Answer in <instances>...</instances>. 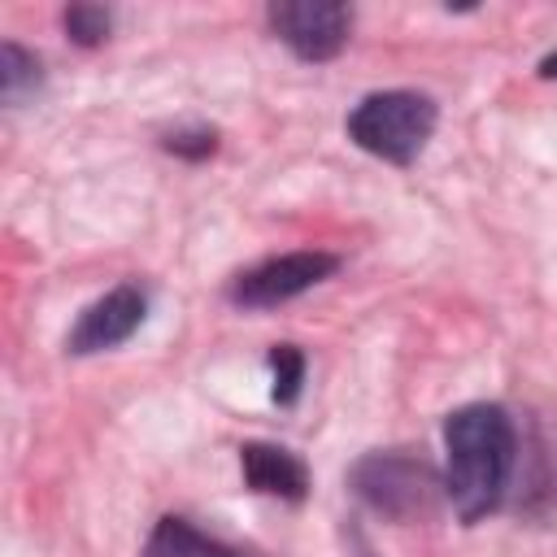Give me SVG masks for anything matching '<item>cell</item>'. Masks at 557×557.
Here are the masks:
<instances>
[{
  "mask_svg": "<svg viewBox=\"0 0 557 557\" xmlns=\"http://www.w3.org/2000/svg\"><path fill=\"white\" fill-rule=\"evenodd\" d=\"M444 496L461 522H479L500 505L513 466V422L500 405H461L444 418Z\"/></svg>",
  "mask_w": 557,
  "mask_h": 557,
  "instance_id": "obj_1",
  "label": "cell"
},
{
  "mask_svg": "<svg viewBox=\"0 0 557 557\" xmlns=\"http://www.w3.org/2000/svg\"><path fill=\"white\" fill-rule=\"evenodd\" d=\"M440 109L422 91H374L348 113V139L379 161L409 165L435 135Z\"/></svg>",
  "mask_w": 557,
  "mask_h": 557,
  "instance_id": "obj_2",
  "label": "cell"
},
{
  "mask_svg": "<svg viewBox=\"0 0 557 557\" xmlns=\"http://www.w3.org/2000/svg\"><path fill=\"white\" fill-rule=\"evenodd\" d=\"M348 479H352V492L370 509H379L383 518H396V522L435 513V505L444 496V479L426 461L405 457V453H370L352 466Z\"/></svg>",
  "mask_w": 557,
  "mask_h": 557,
  "instance_id": "obj_3",
  "label": "cell"
},
{
  "mask_svg": "<svg viewBox=\"0 0 557 557\" xmlns=\"http://www.w3.org/2000/svg\"><path fill=\"white\" fill-rule=\"evenodd\" d=\"M265 22L300 61H331L348 44L352 9L331 0H278L265 9Z\"/></svg>",
  "mask_w": 557,
  "mask_h": 557,
  "instance_id": "obj_4",
  "label": "cell"
},
{
  "mask_svg": "<svg viewBox=\"0 0 557 557\" xmlns=\"http://www.w3.org/2000/svg\"><path fill=\"white\" fill-rule=\"evenodd\" d=\"M339 265V257L322 252V248H305V252H283V257H270L252 270H244L235 283H231V300L244 305V309H270V305H283L300 292H309L313 283L331 278Z\"/></svg>",
  "mask_w": 557,
  "mask_h": 557,
  "instance_id": "obj_5",
  "label": "cell"
},
{
  "mask_svg": "<svg viewBox=\"0 0 557 557\" xmlns=\"http://www.w3.org/2000/svg\"><path fill=\"white\" fill-rule=\"evenodd\" d=\"M144 313H148V296H144L135 283H117L113 292H104L100 300H91V305L78 313V322H74L65 348H70L74 357L117 348L122 339H131V335L139 331Z\"/></svg>",
  "mask_w": 557,
  "mask_h": 557,
  "instance_id": "obj_6",
  "label": "cell"
},
{
  "mask_svg": "<svg viewBox=\"0 0 557 557\" xmlns=\"http://www.w3.org/2000/svg\"><path fill=\"white\" fill-rule=\"evenodd\" d=\"M239 470H244V483L261 496H278V500H305L309 492V470L300 457H292L287 448L278 444H244L239 448Z\"/></svg>",
  "mask_w": 557,
  "mask_h": 557,
  "instance_id": "obj_7",
  "label": "cell"
},
{
  "mask_svg": "<svg viewBox=\"0 0 557 557\" xmlns=\"http://www.w3.org/2000/svg\"><path fill=\"white\" fill-rule=\"evenodd\" d=\"M139 557H239V553L226 548L222 540H209L205 531H196L183 518H161Z\"/></svg>",
  "mask_w": 557,
  "mask_h": 557,
  "instance_id": "obj_8",
  "label": "cell"
},
{
  "mask_svg": "<svg viewBox=\"0 0 557 557\" xmlns=\"http://www.w3.org/2000/svg\"><path fill=\"white\" fill-rule=\"evenodd\" d=\"M35 87H39V57L26 52L22 44L4 39V48H0V96H4V104H22Z\"/></svg>",
  "mask_w": 557,
  "mask_h": 557,
  "instance_id": "obj_9",
  "label": "cell"
},
{
  "mask_svg": "<svg viewBox=\"0 0 557 557\" xmlns=\"http://www.w3.org/2000/svg\"><path fill=\"white\" fill-rule=\"evenodd\" d=\"M61 22H65V35H70L78 48H96V44H104L109 30H113V13L100 9V4H70V9L61 13Z\"/></svg>",
  "mask_w": 557,
  "mask_h": 557,
  "instance_id": "obj_10",
  "label": "cell"
},
{
  "mask_svg": "<svg viewBox=\"0 0 557 557\" xmlns=\"http://www.w3.org/2000/svg\"><path fill=\"white\" fill-rule=\"evenodd\" d=\"M270 374H274V400L278 405H292L300 396V383H305V357L296 344H274L270 348Z\"/></svg>",
  "mask_w": 557,
  "mask_h": 557,
  "instance_id": "obj_11",
  "label": "cell"
},
{
  "mask_svg": "<svg viewBox=\"0 0 557 557\" xmlns=\"http://www.w3.org/2000/svg\"><path fill=\"white\" fill-rule=\"evenodd\" d=\"M165 148H170V152H178V157L200 161V157H209V152L218 148V135H213L209 126H196V131H174V135H165Z\"/></svg>",
  "mask_w": 557,
  "mask_h": 557,
  "instance_id": "obj_12",
  "label": "cell"
},
{
  "mask_svg": "<svg viewBox=\"0 0 557 557\" xmlns=\"http://www.w3.org/2000/svg\"><path fill=\"white\" fill-rule=\"evenodd\" d=\"M540 74H544V78H557V52H548V57L540 61Z\"/></svg>",
  "mask_w": 557,
  "mask_h": 557,
  "instance_id": "obj_13",
  "label": "cell"
},
{
  "mask_svg": "<svg viewBox=\"0 0 557 557\" xmlns=\"http://www.w3.org/2000/svg\"><path fill=\"white\" fill-rule=\"evenodd\" d=\"M352 544H357V557H374V553H370V544L361 540V531H352Z\"/></svg>",
  "mask_w": 557,
  "mask_h": 557,
  "instance_id": "obj_14",
  "label": "cell"
}]
</instances>
